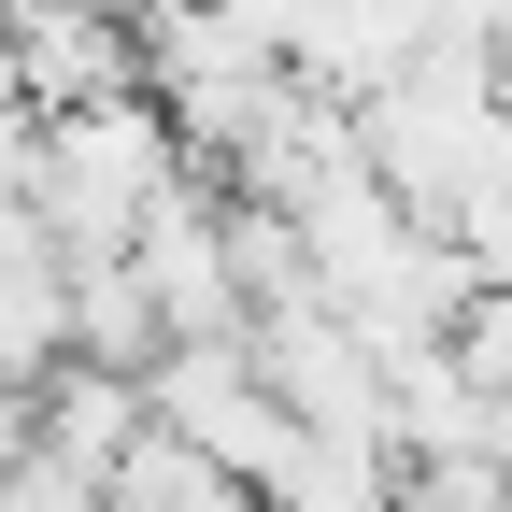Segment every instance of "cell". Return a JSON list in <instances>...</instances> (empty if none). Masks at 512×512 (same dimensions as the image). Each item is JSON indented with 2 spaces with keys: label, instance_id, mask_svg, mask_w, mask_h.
Here are the masks:
<instances>
[{
  "label": "cell",
  "instance_id": "277c9868",
  "mask_svg": "<svg viewBox=\"0 0 512 512\" xmlns=\"http://www.w3.org/2000/svg\"><path fill=\"white\" fill-rule=\"evenodd\" d=\"M128 256H143L171 342H256V299H242V242H228V185H214V171L185 185V200L128 242Z\"/></svg>",
  "mask_w": 512,
  "mask_h": 512
},
{
  "label": "cell",
  "instance_id": "6da1fadb",
  "mask_svg": "<svg viewBox=\"0 0 512 512\" xmlns=\"http://www.w3.org/2000/svg\"><path fill=\"white\" fill-rule=\"evenodd\" d=\"M185 185H200V157H185V128L157 86H128V100H86V114H43V157H29V200L57 214V256H128Z\"/></svg>",
  "mask_w": 512,
  "mask_h": 512
},
{
  "label": "cell",
  "instance_id": "3957f363",
  "mask_svg": "<svg viewBox=\"0 0 512 512\" xmlns=\"http://www.w3.org/2000/svg\"><path fill=\"white\" fill-rule=\"evenodd\" d=\"M242 15L271 29V57L299 86H328V100H384L413 57H441V0H242Z\"/></svg>",
  "mask_w": 512,
  "mask_h": 512
},
{
  "label": "cell",
  "instance_id": "52a82bcc",
  "mask_svg": "<svg viewBox=\"0 0 512 512\" xmlns=\"http://www.w3.org/2000/svg\"><path fill=\"white\" fill-rule=\"evenodd\" d=\"M441 43H484V57H498V43H512V0H441Z\"/></svg>",
  "mask_w": 512,
  "mask_h": 512
},
{
  "label": "cell",
  "instance_id": "5b68a950",
  "mask_svg": "<svg viewBox=\"0 0 512 512\" xmlns=\"http://www.w3.org/2000/svg\"><path fill=\"white\" fill-rule=\"evenodd\" d=\"M72 370V256H0V413Z\"/></svg>",
  "mask_w": 512,
  "mask_h": 512
},
{
  "label": "cell",
  "instance_id": "7a4b0ae2",
  "mask_svg": "<svg viewBox=\"0 0 512 512\" xmlns=\"http://www.w3.org/2000/svg\"><path fill=\"white\" fill-rule=\"evenodd\" d=\"M143 384H157V427L185 441V456H214V470L256 484V498H271V484L299 470V441H313V427L285 413V384L256 370V342H171Z\"/></svg>",
  "mask_w": 512,
  "mask_h": 512
},
{
  "label": "cell",
  "instance_id": "8992f818",
  "mask_svg": "<svg viewBox=\"0 0 512 512\" xmlns=\"http://www.w3.org/2000/svg\"><path fill=\"white\" fill-rule=\"evenodd\" d=\"M72 356L86 370H157L171 356V313L143 285V256H86V271H72Z\"/></svg>",
  "mask_w": 512,
  "mask_h": 512
}]
</instances>
